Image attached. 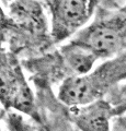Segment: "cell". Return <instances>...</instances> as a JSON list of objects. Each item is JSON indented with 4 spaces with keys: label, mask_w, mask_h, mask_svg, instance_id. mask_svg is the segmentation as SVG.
<instances>
[{
    "label": "cell",
    "mask_w": 126,
    "mask_h": 131,
    "mask_svg": "<svg viewBox=\"0 0 126 131\" xmlns=\"http://www.w3.org/2000/svg\"><path fill=\"white\" fill-rule=\"evenodd\" d=\"M126 80V51L106 59L86 75L66 77L59 85L58 100L78 107L104 98Z\"/></svg>",
    "instance_id": "cell-1"
},
{
    "label": "cell",
    "mask_w": 126,
    "mask_h": 131,
    "mask_svg": "<svg viewBox=\"0 0 126 131\" xmlns=\"http://www.w3.org/2000/svg\"><path fill=\"white\" fill-rule=\"evenodd\" d=\"M90 50L98 59H110L126 51V13L112 12L100 15L71 39Z\"/></svg>",
    "instance_id": "cell-2"
},
{
    "label": "cell",
    "mask_w": 126,
    "mask_h": 131,
    "mask_svg": "<svg viewBox=\"0 0 126 131\" xmlns=\"http://www.w3.org/2000/svg\"><path fill=\"white\" fill-rule=\"evenodd\" d=\"M0 105L37 119L33 93L21 67L5 55H0Z\"/></svg>",
    "instance_id": "cell-3"
},
{
    "label": "cell",
    "mask_w": 126,
    "mask_h": 131,
    "mask_svg": "<svg viewBox=\"0 0 126 131\" xmlns=\"http://www.w3.org/2000/svg\"><path fill=\"white\" fill-rule=\"evenodd\" d=\"M94 7V0H48L53 40L63 42L82 30L92 16Z\"/></svg>",
    "instance_id": "cell-4"
},
{
    "label": "cell",
    "mask_w": 126,
    "mask_h": 131,
    "mask_svg": "<svg viewBox=\"0 0 126 131\" xmlns=\"http://www.w3.org/2000/svg\"><path fill=\"white\" fill-rule=\"evenodd\" d=\"M70 117L80 131H111V121L115 116L105 98L90 104L70 108Z\"/></svg>",
    "instance_id": "cell-5"
},
{
    "label": "cell",
    "mask_w": 126,
    "mask_h": 131,
    "mask_svg": "<svg viewBox=\"0 0 126 131\" xmlns=\"http://www.w3.org/2000/svg\"><path fill=\"white\" fill-rule=\"evenodd\" d=\"M59 57L63 66L70 72V75L78 77L90 73L99 60L90 50L72 43L71 40L60 48Z\"/></svg>",
    "instance_id": "cell-6"
},
{
    "label": "cell",
    "mask_w": 126,
    "mask_h": 131,
    "mask_svg": "<svg viewBox=\"0 0 126 131\" xmlns=\"http://www.w3.org/2000/svg\"><path fill=\"white\" fill-rule=\"evenodd\" d=\"M114 110L115 116L126 114V83L117 85L104 97Z\"/></svg>",
    "instance_id": "cell-7"
},
{
    "label": "cell",
    "mask_w": 126,
    "mask_h": 131,
    "mask_svg": "<svg viewBox=\"0 0 126 131\" xmlns=\"http://www.w3.org/2000/svg\"><path fill=\"white\" fill-rule=\"evenodd\" d=\"M10 26H11V21L7 16L6 12L3 11L2 7L0 6V42L3 39V36H5L7 30Z\"/></svg>",
    "instance_id": "cell-8"
},
{
    "label": "cell",
    "mask_w": 126,
    "mask_h": 131,
    "mask_svg": "<svg viewBox=\"0 0 126 131\" xmlns=\"http://www.w3.org/2000/svg\"><path fill=\"white\" fill-rule=\"evenodd\" d=\"M121 11H122V12H124V13H126V3L124 5V7L121 9Z\"/></svg>",
    "instance_id": "cell-9"
},
{
    "label": "cell",
    "mask_w": 126,
    "mask_h": 131,
    "mask_svg": "<svg viewBox=\"0 0 126 131\" xmlns=\"http://www.w3.org/2000/svg\"><path fill=\"white\" fill-rule=\"evenodd\" d=\"M1 116H2V114H1V110H0V131H2L1 130Z\"/></svg>",
    "instance_id": "cell-10"
}]
</instances>
